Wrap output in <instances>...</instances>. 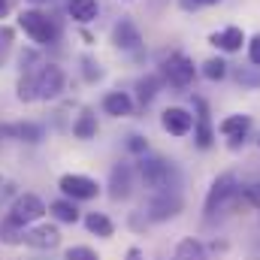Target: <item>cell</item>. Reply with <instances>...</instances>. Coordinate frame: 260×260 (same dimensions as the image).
Returning a JSON list of instances; mask_svg holds the SVG:
<instances>
[{"label": "cell", "mask_w": 260, "mask_h": 260, "mask_svg": "<svg viewBox=\"0 0 260 260\" xmlns=\"http://www.w3.org/2000/svg\"><path fill=\"white\" fill-rule=\"evenodd\" d=\"M139 176H142V182H145V188H148L151 194L179 191V185H182V176H179L176 164L167 160V157H157V154L139 160Z\"/></svg>", "instance_id": "6da1fadb"}, {"label": "cell", "mask_w": 260, "mask_h": 260, "mask_svg": "<svg viewBox=\"0 0 260 260\" xmlns=\"http://www.w3.org/2000/svg\"><path fill=\"white\" fill-rule=\"evenodd\" d=\"M18 27L37 43V46H58L61 43V24L43 9H21Z\"/></svg>", "instance_id": "7a4b0ae2"}, {"label": "cell", "mask_w": 260, "mask_h": 260, "mask_svg": "<svg viewBox=\"0 0 260 260\" xmlns=\"http://www.w3.org/2000/svg\"><path fill=\"white\" fill-rule=\"evenodd\" d=\"M46 212H49V206L43 203V197L24 191V194H15V200L9 203V209L3 215V221L12 224V227H18V230H27L34 224H40Z\"/></svg>", "instance_id": "3957f363"}, {"label": "cell", "mask_w": 260, "mask_h": 260, "mask_svg": "<svg viewBox=\"0 0 260 260\" xmlns=\"http://www.w3.org/2000/svg\"><path fill=\"white\" fill-rule=\"evenodd\" d=\"M236 197H239V179H236L233 173L218 176V179L212 182L209 194H206V218H212V215H218L221 209H227Z\"/></svg>", "instance_id": "277c9868"}, {"label": "cell", "mask_w": 260, "mask_h": 260, "mask_svg": "<svg viewBox=\"0 0 260 260\" xmlns=\"http://www.w3.org/2000/svg\"><path fill=\"white\" fill-rule=\"evenodd\" d=\"M34 85H37V100H58L64 94L67 76L58 64H40L34 70Z\"/></svg>", "instance_id": "5b68a950"}, {"label": "cell", "mask_w": 260, "mask_h": 260, "mask_svg": "<svg viewBox=\"0 0 260 260\" xmlns=\"http://www.w3.org/2000/svg\"><path fill=\"white\" fill-rule=\"evenodd\" d=\"M182 206H185V200H182L179 191H160V194L148 197V203H145V218H148L151 224H160V221L176 218V215L182 212Z\"/></svg>", "instance_id": "8992f818"}, {"label": "cell", "mask_w": 260, "mask_h": 260, "mask_svg": "<svg viewBox=\"0 0 260 260\" xmlns=\"http://www.w3.org/2000/svg\"><path fill=\"white\" fill-rule=\"evenodd\" d=\"M58 188H61V194H64L67 200H73V203H85V200H97V197H100L97 179L82 176V173H67V176H61Z\"/></svg>", "instance_id": "52a82bcc"}, {"label": "cell", "mask_w": 260, "mask_h": 260, "mask_svg": "<svg viewBox=\"0 0 260 260\" xmlns=\"http://www.w3.org/2000/svg\"><path fill=\"white\" fill-rule=\"evenodd\" d=\"M160 73H164V79L173 85V88H188L191 82H194L197 70H194V61L188 58V55H182V52H176V55H170L164 64H160Z\"/></svg>", "instance_id": "ba28073f"}, {"label": "cell", "mask_w": 260, "mask_h": 260, "mask_svg": "<svg viewBox=\"0 0 260 260\" xmlns=\"http://www.w3.org/2000/svg\"><path fill=\"white\" fill-rule=\"evenodd\" d=\"M21 245H30L37 251H52V248L61 245V230L55 224H34V227L24 230Z\"/></svg>", "instance_id": "9c48e42d"}, {"label": "cell", "mask_w": 260, "mask_h": 260, "mask_svg": "<svg viewBox=\"0 0 260 260\" xmlns=\"http://www.w3.org/2000/svg\"><path fill=\"white\" fill-rule=\"evenodd\" d=\"M0 136L6 139H15V142H27V145H37L46 139V127L37 124V121H9V124H0Z\"/></svg>", "instance_id": "30bf717a"}, {"label": "cell", "mask_w": 260, "mask_h": 260, "mask_svg": "<svg viewBox=\"0 0 260 260\" xmlns=\"http://www.w3.org/2000/svg\"><path fill=\"white\" fill-rule=\"evenodd\" d=\"M109 197L115 200V203H121V200H127L133 194V167L130 164H115L112 170H109Z\"/></svg>", "instance_id": "8fae6325"}, {"label": "cell", "mask_w": 260, "mask_h": 260, "mask_svg": "<svg viewBox=\"0 0 260 260\" xmlns=\"http://www.w3.org/2000/svg\"><path fill=\"white\" fill-rule=\"evenodd\" d=\"M160 124L170 136H188L194 130V115L188 109H182V106H170V109H164Z\"/></svg>", "instance_id": "7c38bea8"}, {"label": "cell", "mask_w": 260, "mask_h": 260, "mask_svg": "<svg viewBox=\"0 0 260 260\" xmlns=\"http://www.w3.org/2000/svg\"><path fill=\"white\" fill-rule=\"evenodd\" d=\"M112 43L121 49V52H136L142 46V34L139 27L130 21V18H118L115 27H112Z\"/></svg>", "instance_id": "4fadbf2b"}, {"label": "cell", "mask_w": 260, "mask_h": 260, "mask_svg": "<svg viewBox=\"0 0 260 260\" xmlns=\"http://www.w3.org/2000/svg\"><path fill=\"white\" fill-rule=\"evenodd\" d=\"M218 130L230 139V148H239V142H242L245 133L251 130V118H248V115H227V118L218 124Z\"/></svg>", "instance_id": "5bb4252c"}, {"label": "cell", "mask_w": 260, "mask_h": 260, "mask_svg": "<svg viewBox=\"0 0 260 260\" xmlns=\"http://www.w3.org/2000/svg\"><path fill=\"white\" fill-rule=\"evenodd\" d=\"M209 43H212L215 49H221V52H239V49H242V43H245V34H242V27L230 24V27H224V30L212 34V37H209Z\"/></svg>", "instance_id": "9a60e30c"}, {"label": "cell", "mask_w": 260, "mask_h": 260, "mask_svg": "<svg viewBox=\"0 0 260 260\" xmlns=\"http://www.w3.org/2000/svg\"><path fill=\"white\" fill-rule=\"evenodd\" d=\"M103 112L112 115V118H127L133 115V100H130L127 91H109L103 97Z\"/></svg>", "instance_id": "2e32d148"}, {"label": "cell", "mask_w": 260, "mask_h": 260, "mask_svg": "<svg viewBox=\"0 0 260 260\" xmlns=\"http://www.w3.org/2000/svg\"><path fill=\"white\" fill-rule=\"evenodd\" d=\"M49 215H52L58 224H79V221H82L79 206H76L73 200H67V197H61V200H52V203H49Z\"/></svg>", "instance_id": "e0dca14e"}, {"label": "cell", "mask_w": 260, "mask_h": 260, "mask_svg": "<svg viewBox=\"0 0 260 260\" xmlns=\"http://www.w3.org/2000/svg\"><path fill=\"white\" fill-rule=\"evenodd\" d=\"M197 109H200V115H197L194 121V139H197V148H209L212 142H215V130L209 124V112H206V103L197 97Z\"/></svg>", "instance_id": "ac0fdd59"}, {"label": "cell", "mask_w": 260, "mask_h": 260, "mask_svg": "<svg viewBox=\"0 0 260 260\" xmlns=\"http://www.w3.org/2000/svg\"><path fill=\"white\" fill-rule=\"evenodd\" d=\"M82 224H85V230H88L91 236H100V239H112V233H115L112 218L103 215V212H88V215L82 218Z\"/></svg>", "instance_id": "d6986e66"}, {"label": "cell", "mask_w": 260, "mask_h": 260, "mask_svg": "<svg viewBox=\"0 0 260 260\" xmlns=\"http://www.w3.org/2000/svg\"><path fill=\"white\" fill-rule=\"evenodd\" d=\"M73 136L82 139V142H88V139L97 136V112H94V109H82V112L76 115V121H73Z\"/></svg>", "instance_id": "ffe728a7"}, {"label": "cell", "mask_w": 260, "mask_h": 260, "mask_svg": "<svg viewBox=\"0 0 260 260\" xmlns=\"http://www.w3.org/2000/svg\"><path fill=\"white\" fill-rule=\"evenodd\" d=\"M67 12H70V18H73V21L88 24V21H94V18H97L100 6H97V0H67Z\"/></svg>", "instance_id": "44dd1931"}, {"label": "cell", "mask_w": 260, "mask_h": 260, "mask_svg": "<svg viewBox=\"0 0 260 260\" xmlns=\"http://www.w3.org/2000/svg\"><path fill=\"white\" fill-rule=\"evenodd\" d=\"M173 260H206V248H203V242L200 239H182L179 245H176V254Z\"/></svg>", "instance_id": "7402d4cb"}, {"label": "cell", "mask_w": 260, "mask_h": 260, "mask_svg": "<svg viewBox=\"0 0 260 260\" xmlns=\"http://www.w3.org/2000/svg\"><path fill=\"white\" fill-rule=\"evenodd\" d=\"M157 88H160V79H157V76H145V79H139V82H136V97H139V103L148 106V103L157 97Z\"/></svg>", "instance_id": "603a6c76"}, {"label": "cell", "mask_w": 260, "mask_h": 260, "mask_svg": "<svg viewBox=\"0 0 260 260\" xmlns=\"http://www.w3.org/2000/svg\"><path fill=\"white\" fill-rule=\"evenodd\" d=\"M227 61H221V58H209L206 64H203V76L209 79V82H221L224 76H227Z\"/></svg>", "instance_id": "cb8c5ba5"}, {"label": "cell", "mask_w": 260, "mask_h": 260, "mask_svg": "<svg viewBox=\"0 0 260 260\" xmlns=\"http://www.w3.org/2000/svg\"><path fill=\"white\" fill-rule=\"evenodd\" d=\"M21 236H24V230L6 224V221L0 218V242H3V245H21Z\"/></svg>", "instance_id": "d4e9b609"}, {"label": "cell", "mask_w": 260, "mask_h": 260, "mask_svg": "<svg viewBox=\"0 0 260 260\" xmlns=\"http://www.w3.org/2000/svg\"><path fill=\"white\" fill-rule=\"evenodd\" d=\"M64 260H100V254L91 245H70L64 251Z\"/></svg>", "instance_id": "484cf974"}, {"label": "cell", "mask_w": 260, "mask_h": 260, "mask_svg": "<svg viewBox=\"0 0 260 260\" xmlns=\"http://www.w3.org/2000/svg\"><path fill=\"white\" fill-rule=\"evenodd\" d=\"M82 76L88 82H97V79H103V70H100V64L94 58H82Z\"/></svg>", "instance_id": "4316f807"}, {"label": "cell", "mask_w": 260, "mask_h": 260, "mask_svg": "<svg viewBox=\"0 0 260 260\" xmlns=\"http://www.w3.org/2000/svg\"><path fill=\"white\" fill-rule=\"evenodd\" d=\"M248 61H251L254 67H260V34L248 43Z\"/></svg>", "instance_id": "83f0119b"}, {"label": "cell", "mask_w": 260, "mask_h": 260, "mask_svg": "<svg viewBox=\"0 0 260 260\" xmlns=\"http://www.w3.org/2000/svg\"><path fill=\"white\" fill-rule=\"evenodd\" d=\"M127 148L130 151H145V139H142V136H130Z\"/></svg>", "instance_id": "f1b7e54d"}, {"label": "cell", "mask_w": 260, "mask_h": 260, "mask_svg": "<svg viewBox=\"0 0 260 260\" xmlns=\"http://www.w3.org/2000/svg\"><path fill=\"white\" fill-rule=\"evenodd\" d=\"M179 6L188 9V12H194V9H200V0H179Z\"/></svg>", "instance_id": "f546056e"}, {"label": "cell", "mask_w": 260, "mask_h": 260, "mask_svg": "<svg viewBox=\"0 0 260 260\" xmlns=\"http://www.w3.org/2000/svg\"><path fill=\"white\" fill-rule=\"evenodd\" d=\"M124 260H145V257H142V251H139V248L133 245V248H127V254H124Z\"/></svg>", "instance_id": "4dcf8cb0"}, {"label": "cell", "mask_w": 260, "mask_h": 260, "mask_svg": "<svg viewBox=\"0 0 260 260\" xmlns=\"http://www.w3.org/2000/svg\"><path fill=\"white\" fill-rule=\"evenodd\" d=\"M9 15V0H0V18H6Z\"/></svg>", "instance_id": "1f68e13d"}, {"label": "cell", "mask_w": 260, "mask_h": 260, "mask_svg": "<svg viewBox=\"0 0 260 260\" xmlns=\"http://www.w3.org/2000/svg\"><path fill=\"white\" fill-rule=\"evenodd\" d=\"M215 3H221V0H200V6H215Z\"/></svg>", "instance_id": "d6a6232c"}, {"label": "cell", "mask_w": 260, "mask_h": 260, "mask_svg": "<svg viewBox=\"0 0 260 260\" xmlns=\"http://www.w3.org/2000/svg\"><path fill=\"white\" fill-rule=\"evenodd\" d=\"M27 3H34V6H40V3H49V0H27Z\"/></svg>", "instance_id": "836d02e7"}, {"label": "cell", "mask_w": 260, "mask_h": 260, "mask_svg": "<svg viewBox=\"0 0 260 260\" xmlns=\"http://www.w3.org/2000/svg\"><path fill=\"white\" fill-rule=\"evenodd\" d=\"M0 185H3V176H0Z\"/></svg>", "instance_id": "e575fe53"}]
</instances>
